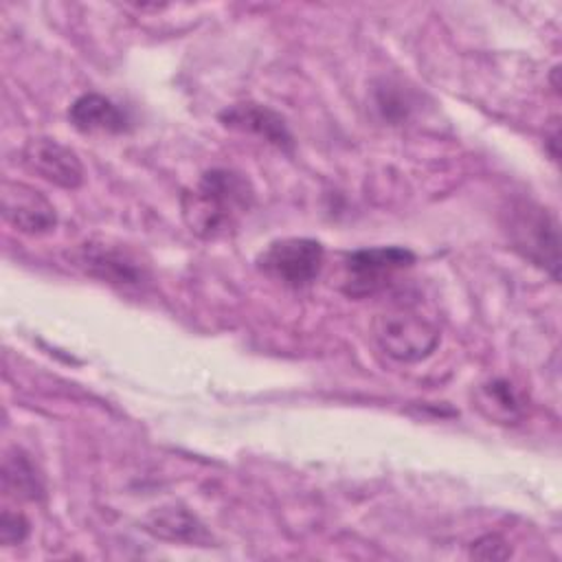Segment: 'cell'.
Returning a JSON list of instances; mask_svg holds the SVG:
<instances>
[{"mask_svg": "<svg viewBox=\"0 0 562 562\" xmlns=\"http://www.w3.org/2000/svg\"><path fill=\"white\" fill-rule=\"evenodd\" d=\"M29 520L20 514V512H11V509H4L2 512V520H0V542L4 547H11V544H20L26 540L29 536Z\"/></svg>", "mask_w": 562, "mask_h": 562, "instance_id": "14", "label": "cell"}, {"mask_svg": "<svg viewBox=\"0 0 562 562\" xmlns=\"http://www.w3.org/2000/svg\"><path fill=\"white\" fill-rule=\"evenodd\" d=\"M2 490L20 501H40L44 483L33 461L22 450H9L2 461Z\"/></svg>", "mask_w": 562, "mask_h": 562, "instance_id": "13", "label": "cell"}, {"mask_svg": "<svg viewBox=\"0 0 562 562\" xmlns=\"http://www.w3.org/2000/svg\"><path fill=\"white\" fill-rule=\"evenodd\" d=\"M255 191L248 178L233 169H209L193 189L182 193V220L202 239L231 235L252 209Z\"/></svg>", "mask_w": 562, "mask_h": 562, "instance_id": "1", "label": "cell"}, {"mask_svg": "<svg viewBox=\"0 0 562 562\" xmlns=\"http://www.w3.org/2000/svg\"><path fill=\"white\" fill-rule=\"evenodd\" d=\"M2 217L24 235H46L57 224V213L50 200L24 182H2Z\"/></svg>", "mask_w": 562, "mask_h": 562, "instance_id": "8", "label": "cell"}, {"mask_svg": "<svg viewBox=\"0 0 562 562\" xmlns=\"http://www.w3.org/2000/svg\"><path fill=\"white\" fill-rule=\"evenodd\" d=\"M220 121L231 130L259 136L277 149L292 151L294 147V138L285 125V119L268 105L252 101L235 103L220 114Z\"/></svg>", "mask_w": 562, "mask_h": 562, "instance_id": "9", "label": "cell"}, {"mask_svg": "<svg viewBox=\"0 0 562 562\" xmlns=\"http://www.w3.org/2000/svg\"><path fill=\"white\" fill-rule=\"evenodd\" d=\"M145 529L151 536L169 542H189L200 547H209L211 542V533L206 531V527L189 509L180 505L154 509L145 518Z\"/></svg>", "mask_w": 562, "mask_h": 562, "instance_id": "11", "label": "cell"}, {"mask_svg": "<svg viewBox=\"0 0 562 562\" xmlns=\"http://www.w3.org/2000/svg\"><path fill=\"white\" fill-rule=\"evenodd\" d=\"M70 123L83 134H121L127 130V114L108 97L86 92L68 108Z\"/></svg>", "mask_w": 562, "mask_h": 562, "instance_id": "10", "label": "cell"}, {"mask_svg": "<svg viewBox=\"0 0 562 562\" xmlns=\"http://www.w3.org/2000/svg\"><path fill=\"white\" fill-rule=\"evenodd\" d=\"M22 162L29 171L61 189H77L83 184L86 178L77 151L46 136L26 140V145L22 147Z\"/></svg>", "mask_w": 562, "mask_h": 562, "instance_id": "7", "label": "cell"}, {"mask_svg": "<svg viewBox=\"0 0 562 562\" xmlns=\"http://www.w3.org/2000/svg\"><path fill=\"white\" fill-rule=\"evenodd\" d=\"M373 338L380 349L400 362H417L439 345V329L406 307H393L373 318Z\"/></svg>", "mask_w": 562, "mask_h": 562, "instance_id": "3", "label": "cell"}, {"mask_svg": "<svg viewBox=\"0 0 562 562\" xmlns=\"http://www.w3.org/2000/svg\"><path fill=\"white\" fill-rule=\"evenodd\" d=\"M70 261L86 274L112 285H138L145 279V266L138 257L108 239H88L75 246Z\"/></svg>", "mask_w": 562, "mask_h": 562, "instance_id": "6", "label": "cell"}, {"mask_svg": "<svg viewBox=\"0 0 562 562\" xmlns=\"http://www.w3.org/2000/svg\"><path fill=\"white\" fill-rule=\"evenodd\" d=\"M415 255L402 246H373L347 255L342 292L362 299L380 292L400 270L413 266Z\"/></svg>", "mask_w": 562, "mask_h": 562, "instance_id": "5", "label": "cell"}, {"mask_svg": "<svg viewBox=\"0 0 562 562\" xmlns=\"http://www.w3.org/2000/svg\"><path fill=\"white\" fill-rule=\"evenodd\" d=\"M474 402L483 415H487L490 419H496L501 424L516 422L525 413L522 395L509 380H503V378L481 384L474 395Z\"/></svg>", "mask_w": 562, "mask_h": 562, "instance_id": "12", "label": "cell"}, {"mask_svg": "<svg viewBox=\"0 0 562 562\" xmlns=\"http://www.w3.org/2000/svg\"><path fill=\"white\" fill-rule=\"evenodd\" d=\"M323 259L325 248L321 241L310 237H285L268 244L257 257V268L288 288H305L318 277Z\"/></svg>", "mask_w": 562, "mask_h": 562, "instance_id": "4", "label": "cell"}, {"mask_svg": "<svg viewBox=\"0 0 562 562\" xmlns=\"http://www.w3.org/2000/svg\"><path fill=\"white\" fill-rule=\"evenodd\" d=\"M507 233L525 259L549 272L553 281L560 279V233L555 217L547 209L529 200L514 202Z\"/></svg>", "mask_w": 562, "mask_h": 562, "instance_id": "2", "label": "cell"}, {"mask_svg": "<svg viewBox=\"0 0 562 562\" xmlns=\"http://www.w3.org/2000/svg\"><path fill=\"white\" fill-rule=\"evenodd\" d=\"M509 553H512L509 544L496 533L481 536L476 542H472V549H470V555L479 560H505L509 558Z\"/></svg>", "mask_w": 562, "mask_h": 562, "instance_id": "15", "label": "cell"}]
</instances>
